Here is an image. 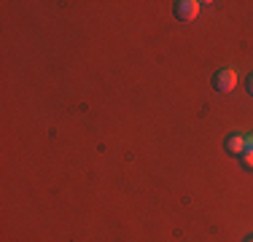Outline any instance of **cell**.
<instances>
[{
	"label": "cell",
	"instance_id": "cell-1",
	"mask_svg": "<svg viewBox=\"0 0 253 242\" xmlns=\"http://www.w3.org/2000/svg\"><path fill=\"white\" fill-rule=\"evenodd\" d=\"M213 83H215L218 92H234V86H237V70L234 68H221L218 73H215Z\"/></svg>",
	"mask_w": 253,
	"mask_h": 242
},
{
	"label": "cell",
	"instance_id": "cell-2",
	"mask_svg": "<svg viewBox=\"0 0 253 242\" xmlns=\"http://www.w3.org/2000/svg\"><path fill=\"white\" fill-rule=\"evenodd\" d=\"M197 14H200V3H197V0H178L175 3V16L180 22L197 19Z\"/></svg>",
	"mask_w": 253,
	"mask_h": 242
},
{
	"label": "cell",
	"instance_id": "cell-3",
	"mask_svg": "<svg viewBox=\"0 0 253 242\" xmlns=\"http://www.w3.org/2000/svg\"><path fill=\"white\" fill-rule=\"evenodd\" d=\"M226 151L229 154H243L245 151V135H229L226 137Z\"/></svg>",
	"mask_w": 253,
	"mask_h": 242
},
{
	"label": "cell",
	"instance_id": "cell-4",
	"mask_svg": "<svg viewBox=\"0 0 253 242\" xmlns=\"http://www.w3.org/2000/svg\"><path fill=\"white\" fill-rule=\"evenodd\" d=\"M240 159H243V167L253 169V151H243V154H240Z\"/></svg>",
	"mask_w": 253,
	"mask_h": 242
},
{
	"label": "cell",
	"instance_id": "cell-5",
	"mask_svg": "<svg viewBox=\"0 0 253 242\" xmlns=\"http://www.w3.org/2000/svg\"><path fill=\"white\" fill-rule=\"evenodd\" d=\"M245 151H253V135H245Z\"/></svg>",
	"mask_w": 253,
	"mask_h": 242
},
{
	"label": "cell",
	"instance_id": "cell-6",
	"mask_svg": "<svg viewBox=\"0 0 253 242\" xmlns=\"http://www.w3.org/2000/svg\"><path fill=\"white\" fill-rule=\"evenodd\" d=\"M248 89H251V94H253V76L248 78Z\"/></svg>",
	"mask_w": 253,
	"mask_h": 242
},
{
	"label": "cell",
	"instance_id": "cell-7",
	"mask_svg": "<svg viewBox=\"0 0 253 242\" xmlns=\"http://www.w3.org/2000/svg\"><path fill=\"white\" fill-rule=\"evenodd\" d=\"M245 242H253V237H251V240H245Z\"/></svg>",
	"mask_w": 253,
	"mask_h": 242
}]
</instances>
